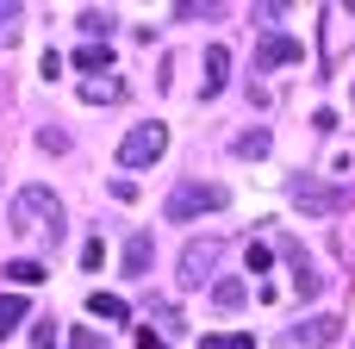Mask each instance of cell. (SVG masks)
<instances>
[{
	"label": "cell",
	"mask_w": 355,
	"mask_h": 349,
	"mask_svg": "<svg viewBox=\"0 0 355 349\" xmlns=\"http://www.w3.org/2000/svg\"><path fill=\"white\" fill-rule=\"evenodd\" d=\"M6 219H12V231H50V237L62 231V206H56L50 187H19Z\"/></svg>",
	"instance_id": "cell-1"
},
{
	"label": "cell",
	"mask_w": 355,
	"mask_h": 349,
	"mask_svg": "<svg viewBox=\"0 0 355 349\" xmlns=\"http://www.w3.org/2000/svg\"><path fill=\"white\" fill-rule=\"evenodd\" d=\"M162 150H168V125H162V119H144V125L125 131V144H119V169H150Z\"/></svg>",
	"instance_id": "cell-2"
},
{
	"label": "cell",
	"mask_w": 355,
	"mask_h": 349,
	"mask_svg": "<svg viewBox=\"0 0 355 349\" xmlns=\"http://www.w3.org/2000/svg\"><path fill=\"white\" fill-rule=\"evenodd\" d=\"M225 200H231V194H225V187H218V181H181V187H175V194H168V206H162V212H168V219H181V225H187V219H200V212H218V206H225Z\"/></svg>",
	"instance_id": "cell-3"
},
{
	"label": "cell",
	"mask_w": 355,
	"mask_h": 349,
	"mask_svg": "<svg viewBox=\"0 0 355 349\" xmlns=\"http://www.w3.org/2000/svg\"><path fill=\"white\" fill-rule=\"evenodd\" d=\"M343 187H331V181H318V175H293V206L300 212H312V219H331V212H343Z\"/></svg>",
	"instance_id": "cell-4"
},
{
	"label": "cell",
	"mask_w": 355,
	"mask_h": 349,
	"mask_svg": "<svg viewBox=\"0 0 355 349\" xmlns=\"http://www.w3.org/2000/svg\"><path fill=\"white\" fill-rule=\"evenodd\" d=\"M218 237H193L187 250H181V287H200V281H212V262H218Z\"/></svg>",
	"instance_id": "cell-5"
},
{
	"label": "cell",
	"mask_w": 355,
	"mask_h": 349,
	"mask_svg": "<svg viewBox=\"0 0 355 349\" xmlns=\"http://www.w3.org/2000/svg\"><path fill=\"white\" fill-rule=\"evenodd\" d=\"M337 337H343V318H306V325H293V331H287V343L300 349H324V343H337Z\"/></svg>",
	"instance_id": "cell-6"
},
{
	"label": "cell",
	"mask_w": 355,
	"mask_h": 349,
	"mask_svg": "<svg viewBox=\"0 0 355 349\" xmlns=\"http://www.w3.org/2000/svg\"><path fill=\"white\" fill-rule=\"evenodd\" d=\"M281 62H300V37L268 31V37H262V50H256V69H281Z\"/></svg>",
	"instance_id": "cell-7"
},
{
	"label": "cell",
	"mask_w": 355,
	"mask_h": 349,
	"mask_svg": "<svg viewBox=\"0 0 355 349\" xmlns=\"http://www.w3.org/2000/svg\"><path fill=\"white\" fill-rule=\"evenodd\" d=\"M119 262H125V275H150V262H156V244H150V231H131Z\"/></svg>",
	"instance_id": "cell-8"
},
{
	"label": "cell",
	"mask_w": 355,
	"mask_h": 349,
	"mask_svg": "<svg viewBox=\"0 0 355 349\" xmlns=\"http://www.w3.org/2000/svg\"><path fill=\"white\" fill-rule=\"evenodd\" d=\"M225 81H231V50H225V44H212V50H206V81H200V94L212 100Z\"/></svg>",
	"instance_id": "cell-9"
},
{
	"label": "cell",
	"mask_w": 355,
	"mask_h": 349,
	"mask_svg": "<svg viewBox=\"0 0 355 349\" xmlns=\"http://www.w3.org/2000/svg\"><path fill=\"white\" fill-rule=\"evenodd\" d=\"M75 69H87V81H100V75L112 69V50H106V44H81V50H75Z\"/></svg>",
	"instance_id": "cell-10"
},
{
	"label": "cell",
	"mask_w": 355,
	"mask_h": 349,
	"mask_svg": "<svg viewBox=\"0 0 355 349\" xmlns=\"http://www.w3.org/2000/svg\"><path fill=\"white\" fill-rule=\"evenodd\" d=\"M81 100L100 106V100H125V81L119 75H100V81H81Z\"/></svg>",
	"instance_id": "cell-11"
},
{
	"label": "cell",
	"mask_w": 355,
	"mask_h": 349,
	"mask_svg": "<svg viewBox=\"0 0 355 349\" xmlns=\"http://www.w3.org/2000/svg\"><path fill=\"white\" fill-rule=\"evenodd\" d=\"M44 275H50V269H44V262H31V256H12V262H6V281H12V287H37Z\"/></svg>",
	"instance_id": "cell-12"
},
{
	"label": "cell",
	"mask_w": 355,
	"mask_h": 349,
	"mask_svg": "<svg viewBox=\"0 0 355 349\" xmlns=\"http://www.w3.org/2000/svg\"><path fill=\"white\" fill-rule=\"evenodd\" d=\"M75 25L87 31V44H94V37H100V44L112 37V12H100V6H87V12H75Z\"/></svg>",
	"instance_id": "cell-13"
},
{
	"label": "cell",
	"mask_w": 355,
	"mask_h": 349,
	"mask_svg": "<svg viewBox=\"0 0 355 349\" xmlns=\"http://www.w3.org/2000/svg\"><path fill=\"white\" fill-rule=\"evenodd\" d=\"M87 312H94L100 325H119V318H125V300H119V293H94V300H87Z\"/></svg>",
	"instance_id": "cell-14"
},
{
	"label": "cell",
	"mask_w": 355,
	"mask_h": 349,
	"mask_svg": "<svg viewBox=\"0 0 355 349\" xmlns=\"http://www.w3.org/2000/svg\"><path fill=\"white\" fill-rule=\"evenodd\" d=\"M231 150H237V156H268V131H262V125H256V131H237Z\"/></svg>",
	"instance_id": "cell-15"
},
{
	"label": "cell",
	"mask_w": 355,
	"mask_h": 349,
	"mask_svg": "<svg viewBox=\"0 0 355 349\" xmlns=\"http://www.w3.org/2000/svg\"><path fill=\"white\" fill-rule=\"evenodd\" d=\"M200 349H256V337H243V331H206Z\"/></svg>",
	"instance_id": "cell-16"
},
{
	"label": "cell",
	"mask_w": 355,
	"mask_h": 349,
	"mask_svg": "<svg viewBox=\"0 0 355 349\" xmlns=\"http://www.w3.org/2000/svg\"><path fill=\"white\" fill-rule=\"evenodd\" d=\"M19 318H25V300H19V293H0V337H12Z\"/></svg>",
	"instance_id": "cell-17"
},
{
	"label": "cell",
	"mask_w": 355,
	"mask_h": 349,
	"mask_svg": "<svg viewBox=\"0 0 355 349\" xmlns=\"http://www.w3.org/2000/svg\"><path fill=\"white\" fill-rule=\"evenodd\" d=\"M19 19H25V6H19V0H6V6H0V44H12V37H19Z\"/></svg>",
	"instance_id": "cell-18"
},
{
	"label": "cell",
	"mask_w": 355,
	"mask_h": 349,
	"mask_svg": "<svg viewBox=\"0 0 355 349\" xmlns=\"http://www.w3.org/2000/svg\"><path fill=\"white\" fill-rule=\"evenodd\" d=\"M243 293H250L243 281H218V287H212V300H218V306H243Z\"/></svg>",
	"instance_id": "cell-19"
},
{
	"label": "cell",
	"mask_w": 355,
	"mask_h": 349,
	"mask_svg": "<svg viewBox=\"0 0 355 349\" xmlns=\"http://www.w3.org/2000/svg\"><path fill=\"white\" fill-rule=\"evenodd\" d=\"M293 287H300V300H312V293H318V287H324V281H318V275H312V269H293Z\"/></svg>",
	"instance_id": "cell-20"
},
{
	"label": "cell",
	"mask_w": 355,
	"mask_h": 349,
	"mask_svg": "<svg viewBox=\"0 0 355 349\" xmlns=\"http://www.w3.org/2000/svg\"><path fill=\"white\" fill-rule=\"evenodd\" d=\"M31 349H56V325H50V318H44V325L31 331Z\"/></svg>",
	"instance_id": "cell-21"
},
{
	"label": "cell",
	"mask_w": 355,
	"mask_h": 349,
	"mask_svg": "<svg viewBox=\"0 0 355 349\" xmlns=\"http://www.w3.org/2000/svg\"><path fill=\"white\" fill-rule=\"evenodd\" d=\"M243 262H250V275H262V269H268V250H262V244H250V250H243Z\"/></svg>",
	"instance_id": "cell-22"
},
{
	"label": "cell",
	"mask_w": 355,
	"mask_h": 349,
	"mask_svg": "<svg viewBox=\"0 0 355 349\" xmlns=\"http://www.w3.org/2000/svg\"><path fill=\"white\" fill-rule=\"evenodd\" d=\"M137 349H162V331H150V325H144V331H137Z\"/></svg>",
	"instance_id": "cell-23"
},
{
	"label": "cell",
	"mask_w": 355,
	"mask_h": 349,
	"mask_svg": "<svg viewBox=\"0 0 355 349\" xmlns=\"http://www.w3.org/2000/svg\"><path fill=\"white\" fill-rule=\"evenodd\" d=\"M69 349H100V337H94V331H75V337H69Z\"/></svg>",
	"instance_id": "cell-24"
}]
</instances>
